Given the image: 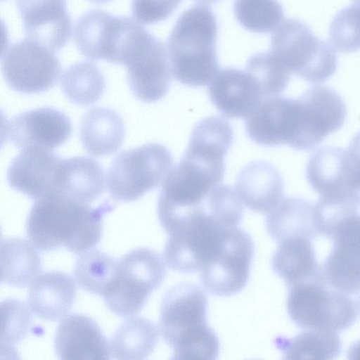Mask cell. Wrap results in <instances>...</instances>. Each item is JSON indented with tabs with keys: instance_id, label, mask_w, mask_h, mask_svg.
I'll use <instances>...</instances> for the list:
<instances>
[{
	"instance_id": "cell-1",
	"label": "cell",
	"mask_w": 360,
	"mask_h": 360,
	"mask_svg": "<svg viewBox=\"0 0 360 360\" xmlns=\"http://www.w3.org/2000/svg\"><path fill=\"white\" fill-rule=\"evenodd\" d=\"M112 209L106 202L91 207L60 194H50L32 205L26 223L27 233L40 251L65 247L72 252L82 253L98 243L103 217Z\"/></svg>"
},
{
	"instance_id": "cell-2",
	"label": "cell",
	"mask_w": 360,
	"mask_h": 360,
	"mask_svg": "<svg viewBox=\"0 0 360 360\" xmlns=\"http://www.w3.org/2000/svg\"><path fill=\"white\" fill-rule=\"evenodd\" d=\"M207 300L200 288L180 283L163 297L159 332L173 349L174 359H215L219 339L207 324Z\"/></svg>"
},
{
	"instance_id": "cell-3",
	"label": "cell",
	"mask_w": 360,
	"mask_h": 360,
	"mask_svg": "<svg viewBox=\"0 0 360 360\" xmlns=\"http://www.w3.org/2000/svg\"><path fill=\"white\" fill-rule=\"evenodd\" d=\"M217 25L205 5L193 6L179 17L167 40L172 75L181 84L204 86L219 72Z\"/></svg>"
},
{
	"instance_id": "cell-4",
	"label": "cell",
	"mask_w": 360,
	"mask_h": 360,
	"mask_svg": "<svg viewBox=\"0 0 360 360\" xmlns=\"http://www.w3.org/2000/svg\"><path fill=\"white\" fill-rule=\"evenodd\" d=\"M270 53L290 73L310 83L325 82L337 68L334 49L297 19H287L278 27Z\"/></svg>"
},
{
	"instance_id": "cell-5",
	"label": "cell",
	"mask_w": 360,
	"mask_h": 360,
	"mask_svg": "<svg viewBox=\"0 0 360 360\" xmlns=\"http://www.w3.org/2000/svg\"><path fill=\"white\" fill-rule=\"evenodd\" d=\"M286 305L290 319L307 330L342 331L353 325L357 316L354 301L330 287L322 270L314 278L289 287Z\"/></svg>"
},
{
	"instance_id": "cell-6",
	"label": "cell",
	"mask_w": 360,
	"mask_h": 360,
	"mask_svg": "<svg viewBox=\"0 0 360 360\" xmlns=\"http://www.w3.org/2000/svg\"><path fill=\"white\" fill-rule=\"evenodd\" d=\"M165 274V262L156 252L137 248L127 252L117 261L115 276L103 295L106 306L120 316L136 314Z\"/></svg>"
},
{
	"instance_id": "cell-7",
	"label": "cell",
	"mask_w": 360,
	"mask_h": 360,
	"mask_svg": "<svg viewBox=\"0 0 360 360\" xmlns=\"http://www.w3.org/2000/svg\"><path fill=\"white\" fill-rule=\"evenodd\" d=\"M173 163L169 150L160 143H149L124 150L108 169V191L118 201L136 200L165 182Z\"/></svg>"
},
{
	"instance_id": "cell-8",
	"label": "cell",
	"mask_w": 360,
	"mask_h": 360,
	"mask_svg": "<svg viewBox=\"0 0 360 360\" xmlns=\"http://www.w3.org/2000/svg\"><path fill=\"white\" fill-rule=\"evenodd\" d=\"M126 47L122 65L132 94L146 103L160 100L173 76L164 44L140 25Z\"/></svg>"
},
{
	"instance_id": "cell-9",
	"label": "cell",
	"mask_w": 360,
	"mask_h": 360,
	"mask_svg": "<svg viewBox=\"0 0 360 360\" xmlns=\"http://www.w3.org/2000/svg\"><path fill=\"white\" fill-rule=\"evenodd\" d=\"M1 71L13 90L34 94L54 86L59 79L61 66L53 51L25 39L11 44L3 51Z\"/></svg>"
},
{
	"instance_id": "cell-10",
	"label": "cell",
	"mask_w": 360,
	"mask_h": 360,
	"mask_svg": "<svg viewBox=\"0 0 360 360\" xmlns=\"http://www.w3.org/2000/svg\"><path fill=\"white\" fill-rule=\"evenodd\" d=\"M253 255L250 236L238 226L230 229L218 253L198 271L202 285L220 297L239 292L248 283Z\"/></svg>"
},
{
	"instance_id": "cell-11",
	"label": "cell",
	"mask_w": 360,
	"mask_h": 360,
	"mask_svg": "<svg viewBox=\"0 0 360 360\" xmlns=\"http://www.w3.org/2000/svg\"><path fill=\"white\" fill-rule=\"evenodd\" d=\"M333 248L321 265L326 283L345 294L360 290V214L353 212L335 226Z\"/></svg>"
},
{
	"instance_id": "cell-12",
	"label": "cell",
	"mask_w": 360,
	"mask_h": 360,
	"mask_svg": "<svg viewBox=\"0 0 360 360\" xmlns=\"http://www.w3.org/2000/svg\"><path fill=\"white\" fill-rule=\"evenodd\" d=\"M134 20L92 10L76 21L74 40L80 53L92 60L120 64V51Z\"/></svg>"
},
{
	"instance_id": "cell-13",
	"label": "cell",
	"mask_w": 360,
	"mask_h": 360,
	"mask_svg": "<svg viewBox=\"0 0 360 360\" xmlns=\"http://www.w3.org/2000/svg\"><path fill=\"white\" fill-rule=\"evenodd\" d=\"M6 138L20 148H57L71 135L72 124L62 111L43 107L23 112L6 122Z\"/></svg>"
},
{
	"instance_id": "cell-14",
	"label": "cell",
	"mask_w": 360,
	"mask_h": 360,
	"mask_svg": "<svg viewBox=\"0 0 360 360\" xmlns=\"http://www.w3.org/2000/svg\"><path fill=\"white\" fill-rule=\"evenodd\" d=\"M62 160L50 149L24 148L8 168V183L33 200L53 194Z\"/></svg>"
},
{
	"instance_id": "cell-15",
	"label": "cell",
	"mask_w": 360,
	"mask_h": 360,
	"mask_svg": "<svg viewBox=\"0 0 360 360\" xmlns=\"http://www.w3.org/2000/svg\"><path fill=\"white\" fill-rule=\"evenodd\" d=\"M26 39L52 51L63 47L72 34L66 0H16Z\"/></svg>"
},
{
	"instance_id": "cell-16",
	"label": "cell",
	"mask_w": 360,
	"mask_h": 360,
	"mask_svg": "<svg viewBox=\"0 0 360 360\" xmlns=\"http://www.w3.org/2000/svg\"><path fill=\"white\" fill-rule=\"evenodd\" d=\"M208 94L219 111L231 118H247L266 98L252 74L235 68L219 70L210 84Z\"/></svg>"
},
{
	"instance_id": "cell-17",
	"label": "cell",
	"mask_w": 360,
	"mask_h": 360,
	"mask_svg": "<svg viewBox=\"0 0 360 360\" xmlns=\"http://www.w3.org/2000/svg\"><path fill=\"white\" fill-rule=\"evenodd\" d=\"M54 347L60 359H110V347L100 327L83 314L64 316L56 330Z\"/></svg>"
},
{
	"instance_id": "cell-18",
	"label": "cell",
	"mask_w": 360,
	"mask_h": 360,
	"mask_svg": "<svg viewBox=\"0 0 360 360\" xmlns=\"http://www.w3.org/2000/svg\"><path fill=\"white\" fill-rule=\"evenodd\" d=\"M283 179L276 168L266 161H253L239 172L235 191L249 209L259 213L271 211L282 200Z\"/></svg>"
},
{
	"instance_id": "cell-19",
	"label": "cell",
	"mask_w": 360,
	"mask_h": 360,
	"mask_svg": "<svg viewBox=\"0 0 360 360\" xmlns=\"http://www.w3.org/2000/svg\"><path fill=\"white\" fill-rule=\"evenodd\" d=\"M292 103L290 98H266L247 117L245 129L250 139L264 146H290L293 136Z\"/></svg>"
},
{
	"instance_id": "cell-20",
	"label": "cell",
	"mask_w": 360,
	"mask_h": 360,
	"mask_svg": "<svg viewBox=\"0 0 360 360\" xmlns=\"http://www.w3.org/2000/svg\"><path fill=\"white\" fill-rule=\"evenodd\" d=\"M76 286L68 274L48 271L37 276L28 291V304L40 319L54 321L64 317L76 299Z\"/></svg>"
},
{
	"instance_id": "cell-21",
	"label": "cell",
	"mask_w": 360,
	"mask_h": 360,
	"mask_svg": "<svg viewBox=\"0 0 360 360\" xmlns=\"http://www.w3.org/2000/svg\"><path fill=\"white\" fill-rule=\"evenodd\" d=\"M105 188L103 168L88 157L62 160L55 193L87 203L96 200Z\"/></svg>"
},
{
	"instance_id": "cell-22",
	"label": "cell",
	"mask_w": 360,
	"mask_h": 360,
	"mask_svg": "<svg viewBox=\"0 0 360 360\" xmlns=\"http://www.w3.org/2000/svg\"><path fill=\"white\" fill-rule=\"evenodd\" d=\"M268 233L277 243L294 238L314 240L319 234L315 204L298 197L282 199L266 218Z\"/></svg>"
},
{
	"instance_id": "cell-23",
	"label": "cell",
	"mask_w": 360,
	"mask_h": 360,
	"mask_svg": "<svg viewBox=\"0 0 360 360\" xmlns=\"http://www.w3.org/2000/svg\"><path fill=\"white\" fill-rule=\"evenodd\" d=\"M125 134L122 117L105 107H95L83 116L79 128L81 142L93 156L115 153L121 147Z\"/></svg>"
},
{
	"instance_id": "cell-24",
	"label": "cell",
	"mask_w": 360,
	"mask_h": 360,
	"mask_svg": "<svg viewBox=\"0 0 360 360\" xmlns=\"http://www.w3.org/2000/svg\"><path fill=\"white\" fill-rule=\"evenodd\" d=\"M274 271L289 287L314 278L321 272L311 240L303 238L279 243L272 258Z\"/></svg>"
},
{
	"instance_id": "cell-25",
	"label": "cell",
	"mask_w": 360,
	"mask_h": 360,
	"mask_svg": "<svg viewBox=\"0 0 360 360\" xmlns=\"http://www.w3.org/2000/svg\"><path fill=\"white\" fill-rule=\"evenodd\" d=\"M36 247L19 238L2 239L1 243V281L15 287L31 283L41 271V258Z\"/></svg>"
},
{
	"instance_id": "cell-26",
	"label": "cell",
	"mask_w": 360,
	"mask_h": 360,
	"mask_svg": "<svg viewBox=\"0 0 360 360\" xmlns=\"http://www.w3.org/2000/svg\"><path fill=\"white\" fill-rule=\"evenodd\" d=\"M158 331L155 324L143 317H131L113 335L110 354L115 359H144L153 351Z\"/></svg>"
},
{
	"instance_id": "cell-27",
	"label": "cell",
	"mask_w": 360,
	"mask_h": 360,
	"mask_svg": "<svg viewBox=\"0 0 360 360\" xmlns=\"http://www.w3.org/2000/svg\"><path fill=\"white\" fill-rule=\"evenodd\" d=\"M275 343L284 358L290 359H332L342 349L337 332L318 329H307L290 339L278 338Z\"/></svg>"
},
{
	"instance_id": "cell-28",
	"label": "cell",
	"mask_w": 360,
	"mask_h": 360,
	"mask_svg": "<svg viewBox=\"0 0 360 360\" xmlns=\"http://www.w3.org/2000/svg\"><path fill=\"white\" fill-rule=\"evenodd\" d=\"M61 87L72 103L89 105L101 97L105 91V81L94 63L82 61L71 65L65 70Z\"/></svg>"
},
{
	"instance_id": "cell-29",
	"label": "cell",
	"mask_w": 360,
	"mask_h": 360,
	"mask_svg": "<svg viewBox=\"0 0 360 360\" xmlns=\"http://www.w3.org/2000/svg\"><path fill=\"white\" fill-rule=\"evenodd\" d=\"M117 261L98 250L84 252L77 259L74 276L82 289L99 295L105 293L117 271Z\"/></svg>"
},
{
	"instance_id": "cell-30",
	"label": "cell",
	"mask_w": 360,
	"mask_h": 360,
	"mask_svg": "<svg viewBox=\"0 0 360 360\" xmlns=\"http://www.w3.org/2000/svg\"><path fill=\"white\" fill-rule=\"evenodd\" d=\"M234 15L246 30L268 33L282 23L284 13L277 0H234Z\"/></svg>"
},
{
	"instance_id": "cell-31",
	"label": "cell",
	"mask_w": 360,
	"mask_h": 360,
	"mask_svg": "<svg viewBox=\"0 0 360 360\" xmlns=\"http://www.w3.org/2000/svg\"><path fill=\"white\" fill-rule=\"evenodd\" d=\"M245 70L257 79L266 98L281 94L291 78V73L270 52L252 56L247 61Z\"/></svg>"
},
{
	"instance_id": "cell-32",
	"label": "cell",
	"mask_w": 360,
	"mask_h": 360,
	"mask_svg": "<svg viewBox=\"0 0 360 360\" xmlns=\"http://www.w3.org/2000/svg\"><path fill=\"white\" fill-rule=\"evenodd\" d=\"M329 38L340 52L360 49V8L353 4L340 10L330 23Z\"/></svg>"
},
{
	"instance_id": "cell-33",
	"label": "cell",
	"mask_w": 360,
	"mask_h": 360,
	"mask_svg": "<svg viewBox=\"0 0 360 360\" xmlns=\"http://www.w3.org/2000/svg\"><path fill=\"white\" fill-rule=\"evenodd\" d=\"M2 330L1 342L15 344L26 335L32 323V314L26 305L16 300L1 303Z\"/></svg>"
},
{
	"instance_id": "cell-34",
	"label": "cell",
	"mask_w": 360,
	"mask_h": 360,
	"mask_svg": "<svg viewBox=\"0 0 360 360\" xmlns=\"http://www.w3.org/2000/svg\"><path fill=\"white\" fill-rule=\"evenodd\" d=\"M344 179L348 195L360 205V131L351 141L342 157Z\"/></svg>"
},
{
	"instance_id": "cell-35",
	"label": "cell",
	"mask_w": 360,
	"mask_h": 360,
	"mask_svg": "<svg viewBox=\"0 0 360 360\" xmlns=\"http://www.w3.org/2000/svg\"><path fill=\"white\" fill-rule=\"evenodd\" d=\"M182 0H132L131 14L142 25H151L166 20Z\"/></svg>"
},
{
	"instance_id": "cell-36",
	"label": "cell",
	"mask_w": 360,
	"mask_h": 360,
	"mask_svg": "<svg viewBox=\"0 0 360 360\" xmlns=\"http://www.w3.org/2000/svg\"><path fill=\"white\" fill-rule=\"evenodd\" d=\"M347 355L349 359H360V340L349 348Z\"/></svg>"
},
{
	"instance_id": "cell-37",
	"label": "cell",
	"mask_w": 360,
	"mask_h": 360,
	"mask_svg": "<svg viewBox=\"0 0 360 360\" xmlns=\"http://www.w3.org/2000/svg\"><path fill=\"white\" fill-rule=\"evenodd\" d=\"M198 3L202 4H215L221 0H194Z\"/></svg>"
},
{
	"instance_id": "cell-38",
	"label": "cell",
	"mask_w": 360,
	"mask_h": 360,
	"mask_svg": "<svg viewBox=\"0 0 360 360\" xmlns=\"http://www.w3.org/2000/svg\"><path fill=\"white\" fill-rule=\"evenodd\" d=\"M95 4H103L111 1L112 0H88Z\"/></svg>"
},
{
	"instance_id": "cell-39",
	"label": "cell",
	"mask_w": 360,
	"mask_h": 360,
	"mask_svg": "<svg viewBox=\"0 0 360 360\" xmlns=\"http://www.w3.org/2000/svg\"><path fill=\"white\" fill-rule=\"evenodd\" d=\"M356 307L357 310L360 313V290L358 292V295L356 297Z\"/></svg>"
},
{
	"instance_id": "cell-40",
	"label": "cell",
	"mask_w": 360,
	"mask_h": 360,
	"mask_svg": "<svg viewBox=\"0 0 360 360\" xmlns=\"http://www.w3.org/2000/svg\"><path fill=\"white\" fill-rule=\"evenodd\" d=\"M354 5L360 8V0H353Z\"/></svg>"
}]
</instances>
